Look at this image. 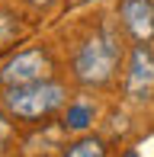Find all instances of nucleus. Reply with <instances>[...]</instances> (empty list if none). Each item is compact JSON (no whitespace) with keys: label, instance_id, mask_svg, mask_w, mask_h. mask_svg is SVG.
<instances>
[{"label":"nucleus","instance_id":"f03ea898","mask_svg":"<svg viewBox=\"0 0 154 157\" xmlns=\"http://www.w3.org/2000/svg\"><path fill=\"white\" fill-rule=\"evenodd\" d=\"M64 103V87L55 80H36V83H19V87H6L3 106L19 119H42L52 116L58 106Z\"/></svg>","mask_w":154,"mask_h":157},{"label":"nucleus","instance_id":"20e7f679","mask_svg":"<svg viewBox=\"0 0 154 157\" xmlns=\"http://www.w3.org/2000/svg\"><path fill=\"white\" fill-rule=\"evenodd\" d=\"M48 71H52V58L39 48L32 52H19L0 71V80L6 87H19V83H36V80H48Z\"/></svg>","mask_w":154,"mask_h":157},{"label":"nucleus","instance_id":"f257e3e1","mask_svg":"<svg viewBox=\"0 0 154 157\" xmlns=\"http://www.w3.org/2000/svg\"><path fill=\"white\" fill-rule=\"evenodd\" d=\"M116 64H119V39L106 26V29L93 32L80 48H77V55H74V77L83 83V87H103V83L113 80Z\"/></svg>","mask_w":154,"mask_h":157},{"label":"nucleus","instance_id":"0eeeda50","mask_svg":"<svg viewBox=\"0 0 154 157\" xmlns=\"http://www.w3.org/2000/svg\"><path fill=\"white\" fill-rule=\"evenodd\" d=\"M90 122H93V109H90V106H67V116H64L67 128L80 132V128H87Z\"/></svg>","mask_w":154,"mask_h":157},{"label":"nucleus","instance_id":"39448f33","mask_svg":"<svg viewBox=\"0 0 154 157\" xmlns=\"http://www.w3.org/2000/svg\"><path fill=\"white\" fill-rule=\"evenodd\" d=\"M122 26L135 42H151L154 39V0H122L119 3Z\"/></svg>","mask_w":154,"mask_h":157},{"label":"nucleus","instance_id":"6e6552de","mask_svg":"<svg viewBox=\"0 0 154 157\" xmlns=\"http://www.w3.org/2000/svg\"><path fill=\"white\" fill-rule=\"evenodd\" d=\"M10 132H13V128H10V122H6V119L0 116V154H3V147H6V141H10Z\"/></svg>","mask_w":154,"mask_h":157},{"label":"nucleus","instance_id":"7ed1b4c3","mask_svg":"<svg viewBox=\"0 0 154 157\" xmlns=\"http://www.w3.org/2000/svg\"><path fill=\"white\" fill-rule=\"evenodd\" d=\"M125 96L132 103H148L154 99V55L144 42H138L129 55V71H125Z\"/></svg>","mask_w":154,"mask_h":157},{"label":"nucleus","instance_id":"423d86ee","mask_svg":"<svg viewBox=\"0 0 154 157\" xmlns=\"http://www.w3.org/2000/svg\"><path fill=\"white\" fill-rule=\"evenodd\" d=\"M64 157H106V144L100 138H80L77 144L67 147Z\"/></svg>","mask_w":154,"mask_h":157},{"label":"nucleus","instance_id":"1a4fd4ad","mask_svg":"<svg viewBox=\"0 0 154 157\" xmlns=\"http://www.w3.org/2000/svg\"><path fill=\"white\" fill-rule=\"evenodd\" d=\"M26 3H32V6H52L55 0H26Z\"/></svg>","mask_w":154,"mask_h":157},{"label":"nucleus","instance_id":"9d476101","mask_svg":"<svg viewBox=\"0 0 154 157\" xmlns=\"http://www.w3.org/2000/svg\"><path fill=\"white\" fill-rule=\"evenodd\" d=\"M125 157H135V154H132V151H129V154H125Z\"/></svg>","mask_w":154,"mask_h":157}]
</instances>
